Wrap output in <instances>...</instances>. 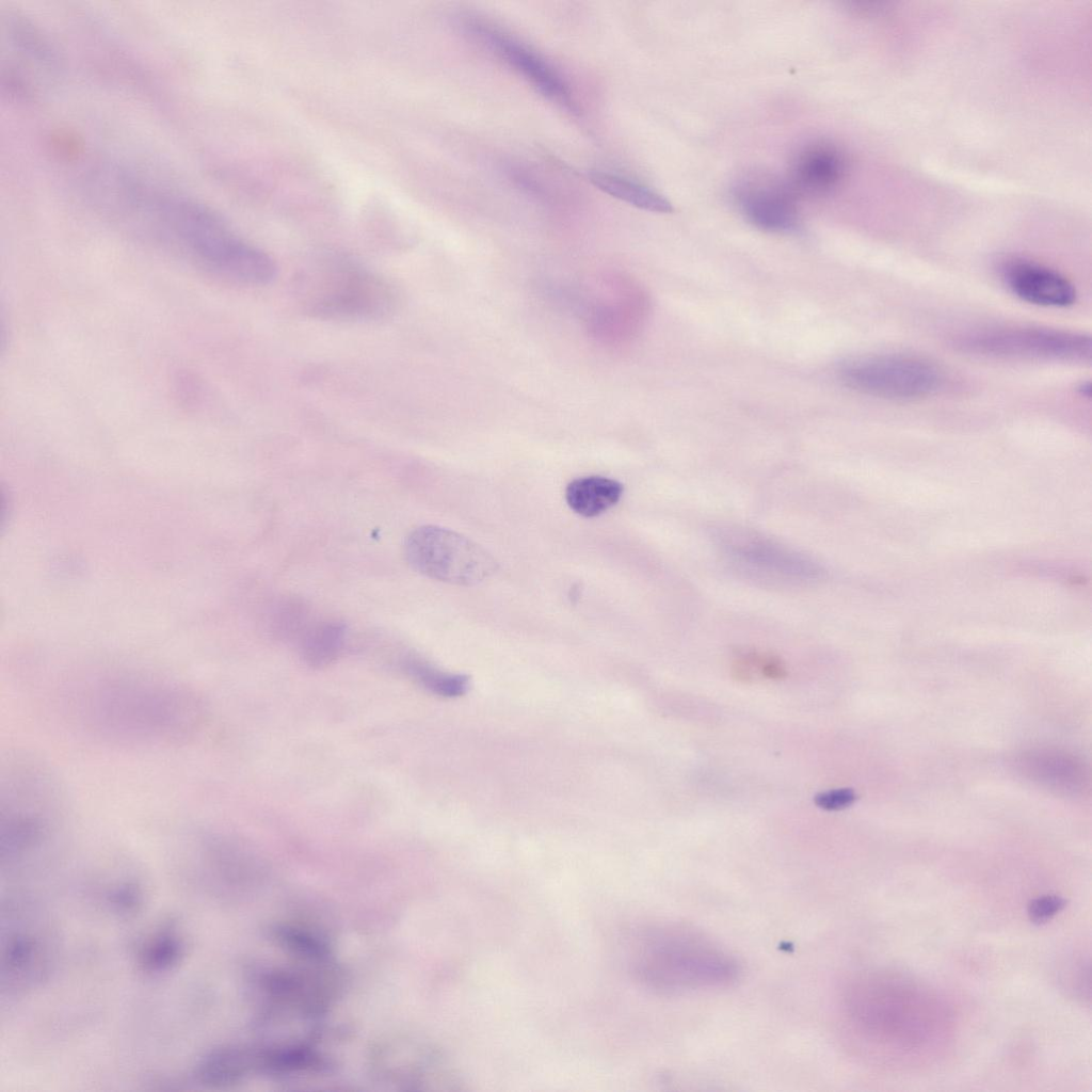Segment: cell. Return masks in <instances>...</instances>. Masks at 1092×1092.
I'll return each mask as SVG.
<instances>
[{"mask_svg":"<svg viewBox=\"0 0 1092 1092\" xmlns=\"http://www.w3.org/2000/svg\"><path fill=\"white\" fill-rule=\"evenodd\" d=\"M73 710L82 728L103 742L163 748L196 738L206 721L200 696L168 678L115 673L77 688Z\"/></svg>","mask_w":1092,"mask_h":1092,"instance_id":"6da1fadb","label":"cell"},{"mask_svg":"<svg viewBox=\"0 0 1092 1092\" xmlns=\"http://www.w3.org/2000/svg\"><path fill=\"white\" fill-rule=\"evenodd\" d=\"M133 231L204 274L246 286L276 276L274 259L194 199L146 193Z\"/></svg>","mask_w":1092,"mask_h":1092,"instance_id":"7a4b0ae2","label":"cell"},{"mask_svg":"<svg viewBox=\"0 0 1092 1092\" xmlns=\"http://www.w3.org/2000/svg\"><path fill=\"white\" fill-rule=\"evenodd\" d=\"M629 967L645 987L685 993L726 987L739 976L736 959L701 933L677 926L651 928L631 944Z\"/></svg>","mask_w":1092,"mask_h":1092,"instance_id":"3957f363","label":"cell"},{"mask_svg":"<svg viewBox=\"0 0 1092 1092\" xmlns=\"http://www.w3.org/2000/svg\"><path fill=\"white\" fill-rule=\"evenodd\" d=\"M59 789L35 762L17 761L2 773L0 846L9 865L44 854L62 838L66 814Z\"/></svg>","mask_w":1092,"mask_h":1092,"instance_id":"277c9868","label":"cell"},{"mask_svg":"<svg viewBox=\"0 0 1092 1092\" xmlns=\"http://www.w3.org/2000/svg\"><path fill=\"white\" fill-rule=\"evenodd\" d=\"M294 293L310 317L338 321H378L396 310L394 287L380 274L340 254H325L304 264Z\"/></svg>","mask_w":1092,"mask_h":1092,"instance_id":"5b68a950","label":"cell"},{"mask_svg":"<svg viewBox=\"0 0 1092 1092\" xmlns=\"http://www.w3.org/2000/svg\"><path fill=\"white\" fill-rule=\"evenodd\" d=\"M963 352L1003 359L1083 363L1091 359L1089 335L1041 326H996L960 334Z\"/></svg>","mask_w":1092,"mask_h":1092,"instance_id":"8992f818","label":"cell"},{"mask_svg":"<svg viewBox=\"0 0 1092 1092\" xmlns=\"http://www.w3.org/2000/svg\"><path fill=\"white\" fill-rule=\"evenodd\" d=\"M405 558L418 573L447 583L476 585L498 569L496 559L482 546L448 528L421 526L406 537Z\"/></svg>","mask_w":1092,"mask_h":1092,"instance_id":"52a82bcc","label":"cell"},{"mask_svg":"<svg viewBox=\"0 0 1092 1092\" xmlns=\"http://www.w3.org/2000/svg\"><path fill=\"white\" fill-rule=\"evenodd\" d=\"M841 382L861 394L896 401L933 395L943 383L940 368L925 357L883 353L854 358L839 370Z\"/></svg>","mask_w":1092,"mask_h":1092,"instance_id":"ba28073f","label":"cell"},{"mask_svg":"<svg viewBox=\"0 0 1092 1092\" xmlns=\"http://www.w3.org/2000/svg\"><path fill=\"white\" fill-rule=\"evenodd\" d=\"M725 547L733 563L758 579L802 583L819 577L813 562L769 541L744 536L733 539Z\"/></svg>","mask_w":1092,"mask_h":1092,"instance_id":"9c48e42d","label":"cell"},{"mask_svg":"<svg viewBox=\"0 0 1092 1092\" xmlns=\"http://www.w3.org/2000/svg\"><path fill=\"white\" fill-rule=\"evenodd\" d=\"M797 196L788 182L758 177L742 179L734 191V198L746 220L772 232L798 229Z\"/></svg>","mask_w":1092,"mask_h":1092,"instance_id":"30bf717a","label":"cell"},{"mask_svg":"<svg viewBox=\"0 0 1092 1092\" xmlns=\"http://www.w3.org/2000/svg\"><path fill=\"white\" fill-rule=\"evenodd\" d=\"M466 26L472 34L521 74L543 96L568 110H576L567 84L536 52L486 25L471 21Z\"/></svg>","mask_w":1092,"mask_h":1092,"instance_id":"8fae6325","label":"cell"},{"mask_svg":"<svg viewBox=\"0 0 1092 1092\" xmlns=\"http://www.w3.org/2000/svg\"><path fill=\"white\" fill-rule=\"evenodd\" d=\"M1007 288L1018 299L1043 307H1067L1076 301L1074 285L1061 273L1042 263L1012 258L1000 267Z\"/></svg>","mask_w":1092,"mask_h":1092,"instance_id":"7c38bea8","label":"cell"},{"mask_svg":"<svg viewBox=\"0 0 1092 1092\" xmlns=\"http://www.w3.org/2000/svg\"><path fill=\"white\" fill-rule=\"evenodd\" d=\"M844 152L828 142H816L794 157L788 184L797 195L823 196L839 187L846 177Z\"/></svg>","mask_w":1092,"mask_h":1092,"instance_id":"4fadbf2b","label":"cell"},{"mask_svg":"<svg viewBox=\"0 0 1092 1092\" xmlns=\"http://www.w3.org/2000/svg\"><path fill=\"white\" fill-rule=\"evenodd\" d=\"M623 493V484L614 479L588 476L577 478L567 484L565 500L575 513L583 517H594L616 504Z\"/></svg>","mask_w":1092,"mask_h":1092,"instance_id":"5bb4252c","label":"cell"},{"mask_svg":"<svg viewBox=\"0 0 1092 1092\" xmlns=\"http://www.w3.org/2000/svg\"><path fill=\"white\" fill-rule=\"evenodd\" d=\"M347 640V627L338 621H322L311 625L300 637V654L311 668H323L341 654Z\"/></svg>","mask_w":1092,"mask_h":1092,"instance_id":"9a60e30c","label":"cell"},{"mask_svg":"<svg viewBox=\"0 0 1092 1092\" xmlns=\"http://www.w3.org/2000/svg\"><path fill=\"white\" fill-rule=\"evenodd\" d=\"M590 181L600 191L633 207L652 212L672 211L671 203L651 188L621 175L595 171Z\"/></svg>","mask_w":1092,"mask_h":1092,"instance_id":"2e32d148","label":"cell"},{"mask_svg":"<svg viewBox=\"0 0 1092 1092\" xmlns=\"http://www.w3.org/2000/svg\"><path fill=\"white\" fill-rule=\"evenodd\" d=\"M406 672L429 691L446 697L462 695L468 688V678L460 674L439 671L428 662L408 658L404 661Z\"/></svg>","mask_w":1092,"mask_h":1092,"instance_id":"e0dca14e","label":"cell"},{"mask_svg":"<svg viewBox=\"0 0 1092 1092\" xmlns=\"http://www.w3.org/2000/svg\"><path fill=\"white\" fill-rule=\"evenodd\" d=\"M269 624L272 631L279 637H293L301 635L307 628V608L296 599L289 598L279 601L269 614Z\"/></svg>","mask_w":1092,"mask_h":1092,"instance_id":"ac0fdd59","label":"cell"},{"mask_svg":"<svg viewBox=\"0 0 1092 1092\" xmlns=\"http://www.w3.org/2000/svg\"><path fill=\"white\" fill-rule=\"evenodd\" d=\"M180 952V945L177 938L171 935H161L143 949L141 956L142 964L147 969H163L175 963Z\"/></svg>","mask_w":1092,"mask_h":1092,"instance_id":"d6986e66","label":"cell"},{"mask_svg":"<svg viewBox=\"0 0 1092 1092\" xmlns=\"http://www.w3.org/2000/svg\"><path fill=\"white\" fill-rule=\"evenodd\" d=\"M1066 905V900L1057 895H1045L1031 900L1028 904L1029 919L1037 925L1049 921Z\"/></svg>","mask_w":1092,"mask_h":1092,"instance_id":"ffe728a7","label":"cell"},{"mask_svg":"<svg viewBox=\"0 0 1092 1092\" xmlns=\"http://www.w3.org/2000/svg\"><path fill=\"white\" fill-rule=\"evenodd\" d=\"M856 799L855 792L849 788L834 789L816 796L815 803L828 810H837L851 805Z\"/></svg>","mask_w":1092,"mask_h":1092,"instance_id":"44dd1931","label":"cell"},{"mask_svg":"<svg viewBox=\"0 0 1092 1092\" xmlns=\"http://www.w3.org/2000/svg\"><path fill=\"white\" fill-rule=\"evenodd\" d=\"M754 662L761 672V674L770 679H780L786 675L785 668L781 660L774 656H756L754 655Z\"/></svg>","mask_w":1092,"mask_h":1092,"instance_id":"7402d4cb","label":"cell"}]
</instances>
